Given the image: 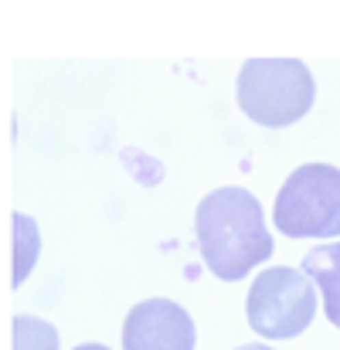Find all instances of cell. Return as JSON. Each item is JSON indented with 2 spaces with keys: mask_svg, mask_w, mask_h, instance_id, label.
Segmentation results:
<instances>
[{
  "mask_svg": "<svg viewBox=\"0 0 340 350\" xmlns=\"http://www.w3.org/2000/svg\"><path fill=\"white\" fill-rule=\"evenodd\" d=\"M194 228L205 265L225 282L245 279V272H252L276 252L272 234L265 228L262 204L245 187L211 191L198 204Z\"/></svg>",
  "mask_w": 340,
  "mask_h": 350,
  "instance_id": "obj_1",
  "label": "cell"
},
{
  "mask_svg": "<svg viewBox=\"0 0 340 350\" xmlns=\"http://www.w3.org/2000/svg\"><path fill=\"white\" fill-rule=\"evenodd\" d=\"M313 75L296 58H255L238 72L241 113L269 129L300 122L313 106Z\"/></svg>",
  "mask_w": 340,
  "mask_h": 350,
  "instance_id": "obj_2",
  "label": "cell"
},
{
  "mask_svg": "<svg viewBox=\"0 0 340 350\" xmlns=\"http://www.w3.org/2000/svg\"><path fill=\"white\" fill-rule=\"evenodd\" d=\"M276 228L289 238L340 234V170L330 163L296 167L276 198Z\"/></svg>",
  "mask_w": 340,
  "mask_h": 350,
  "instance_id": "obj_3",
  "label": "cell"
},
{
  "mask_svg": "<svg viewBox=\"0 0 340 350\" xmlns=\"http://www.w3.org/2000/svg\"><path fill=\"white\" fill-rule=\"evenodd\" d=\"M245 306H248V327L259 337L289 340L313 323L317 289L300 269L276 265L255 275Z\"/></svg>",
  "mask_w": 340,
  "mask_h": 350,
  "instance_id": "obj_4",
  "label": "cell"
},
{
  "mask_svg": "<svg viewBox=\"0 0 340 350\" xmlns=\"http://www.w3.org/2000/svg\"><path fill=\"white\" fill-rule=\"evenodd\" d=\"M194 320L174 299H146L122 323V350H194Z\"/></svg>",
  "mask_w": 340,
  "mask_h": 350,
  "instance_id": "obj_5",
  "label": "cell"
},
{
  "mask_svg": "<svg viewBox=\"0 0 340 350\" xmlns=\"http://www.w3.org/2000/svg\"><path fill=\"white\" fill-rule=\"evenodd\" d=\"M303 275L310 282H317L320 296H324V310L327 320L340 330V241H327L306 252L303 258Z\"/></svg>",
  "mask_w": 340,
  "mask_h": 350,
  "instance_id": "obj_6",
  "label": "cell"
},
{
  "mask_svg": "<svg viewBox=\"0 0 340 350\" xmlns=\"http://www.w3.org/2000/svg\"><path fill=\"white\" fill-rule=\"evenodd\" d=\"M38 255H41L38 221L31 215H24V211H14V272H10V286L14 289L24 286V279L38 265Z\"/></svg>",
  "mask_w": 340,
  "mask_h": 350,
  "instance_id": "obj_7",
  "label": "cell"
},
{
  "mask_svg": "<svg viewBox=\"0 0 340 350\" xmlns=\"http://www.w3.org/2000/svg\"><path fill=\"white\" fill-rule=\"evenodd\" d=\"M14 350H58L55 323H48L41 317L17 313L14 317Z\"/></svg>",
  "mask_w": 340,
  "mask_h": 350,
  "instance_id": "obj_8",
  "label": "cell"
},
{
  "mask_svg": "<svg viewBox=\"0 0 340 350\" xmlns=\"http://www.w3.org/2000/svg\"><path fill=\"white\" fill-rule=\"evenodd\" d=\"M119 160H122V167L129 170V177H133L136 184H143V187H157V184L167 177L164 163H160L157 157L136 150V146H126V150L119 153Z\"/></svg>",
  "mask_w": 340,
  "mask_h": 350,
  "instance_id": "obj_9",
  "label": "cell"
},
{
  "mask_svg": "<svg viewBox=\"0 0 340 350\" xmlns=\"http://www.w3.org/2000/svg\"><path fill=\"white\" fill-rule=\"evenodd\" d=\"M235 350H272V347H265V344H245V347H235Z\"/></svg>",
  "mask_w": 340,
  "mask_h": 350,
  "instance_id": "obj_10",
  "label": "cell"
},
{
  "mask_svg": "<svg viewBox=\"0 0 340 350\" xmlns=\"http://www.w3.org/2000/svg\"><path fill=\"white\" fill-rule=\"evenodd\" d=\"M75 350H109V347H103V344H82V347H75Z\"/></svg>",
  "mask_w": 340,
  "mask_h": 350,
  "instance_id": "obj_11",
  "label": "cell"
}]
</instances>
